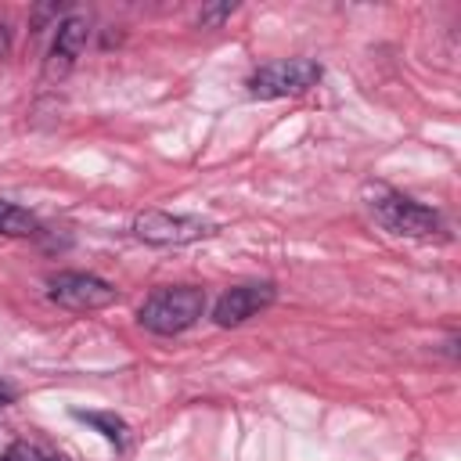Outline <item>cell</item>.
Returning a JSON list of instances; mask_svg holds the SVG:
<instances>
[{
	"instance_id": "cell-13",
	"label": "cell",
	"mask_w": 461,
	"mask_h": 461,
	"mask_svg": "<svg viewBox=\"0 0 461 461\" xmlns=\"http://www.w3.org/2000/svg\"><path fill=\"white\" fill-rule=\"evenodd\" d=\"M7 47H11V29H7L4 22H0V58L7 54Z\"/></svg>"
},
{
	"instance_id": "cell-4",
	"label": "cell",
	"mask_w": 461,
	"mask_h": 461,
	"mask_svg": "<svg viewBox=\"0 0 461 461\" xmlns=\"http://www.w3.org/2000/svg\"><path fill=\"white\" fill-rule=\"evenodd\" d=\"M47 299L72 313H94L115 303V285L86 270H58L47 277Z\"/></svg>"
},
{
	"instance_id": "cell-9",
	"label": "cell",
	"mask_w": 461,
	"mask_h": 461,
	"mask_svg": "<svg viewBox=\"0 0 461 461\" xmlns=\"http://www.w3.org/2000/svg\"><path fill=\"white\" fill-rule=\"evenodd\" d=\"M40 230H43V227H40V220H36L29 209H22V205L0 198V234H4V238H36Z\"/></svg>"
},
{
	"instance_id": "cell-2",
	"label": "cell",
	"mask_w": 461,
	"mask_h": 461,
	"mask_svg": "<svg viewBox=\"0 0 461 461\" xmlns=\"http://www.w3.org/2000/svg\"><path fill=\"white\" fill-rule=\"evenodd\" d=\"M205 313V292L194 285H173V288H155L140 310L137 321L151 335H180L191 324H198Z\"/></svg>"
},
{
	"instance_id": "cell-6",
	"label": "cell",
	"mask_w": 461,
	"mask_h": 461,
	"mask_svg": "<svg viewBox=\"0 0 461 461\" xmlns=\"http://www.w3.org/2000/svg\"><path fill=\"white\" fill-rule=\"evenodd\" d=\"M274 299H277L274 281L234 285V288H227V292L216 299V306H212V321H216L220 328H238V324H245L249 317L263 313Z\"/></svg>"
},
{
	"instance_id": "cell-8",
	"label": "cell",
	"mask_w": 461,
	"mask_h": 461,
	"mask_svg": "<svg viewBox=\"0 0 461 461\" xmlns=\"http://www.w3.org/2000/svg\"><path fill=\"white\" fill-rule=\"evenodd\" d=\"M72 418H79V421H86L90 429H97L115 450H126V443H130V425H126L115 411H72Z\"/></svg>"
},
{
	"instance_id": "cell-5",
	"label": "cell",
	"mask_w": 461,
	"mask_h": 461,
	"mask_svg": "<svg viewBox=\"0 0 461 461\" xmlns=\"http://www.w3.org/2000/svg\"><path fill=\"white\" fill-rule=\"evenodd\" d=\"M216 230V223L202 220V216H187V212H166V209H144L137 220H133V234L144 241V245H191V241H202Z\"/></svg>"
},
{
	"instance_id": "cell-11",
	"label": "cell",
	"mask_w": 461,
	"mask_h": 461,
	"mask_svg": "<svg viewBox=\"0 0 461 461\" xmlns=\"http://www.w3.org/2000/svg\"><path fill=\"white\" fill-rule=\"evenodd\" d=\"M230 11H234V4H220V7H205V11L198 14V25H220L223 18H230Z\"/></svg>"
},
{
	"instance_id": "cell-12",
	"label": "cell",
	"mask_w": 461,
	"mask_h": 461,
	"mask_svg": "<svg viewBox=\"0 0 461 461\" xmlns=\"http://www.w3.org/2000/svg\"><path fill=\"white\" fill-rule=\"evenodd\" d=\"M14 396H18V389H14L11 382H0V411H4V407H11V403H14Z\"/></svg>"
},
{
	"instance_id": "cell-3",
	"label": "cell",
	"mask_w": 461,
	"mask_h": 461,
	"mask_svg": "<svg viewBox=\"0 0 461 461\" xmlns=\"http://www.w3.org/2000/svg\"><path fill=\"white\" fill-rule=\"evenodd\" d=\"M321 83V65L310 58H285V61H270L263 68H256L245 86L252 97L259 101H277V97H295L306 94L310 86Z\"/></svg>"
},
{
	"instance_id": "cell-10",
	"label": "cell",
	"mask_w": 461,
	"mask_h": 461,
	"mask_svg": "<svg viewBox=\"0 0 461 461\" xmlns=\"http://www.w3.org/2000/svg\"><path fill=\"white\" fill-rule=\"evenodd\" d=\"M0 461H65V457L47 454V450H40L36 443L18 439V443H11V447H4V450H0Z\"/></svg>"
},
{
	"instance_id": "cell-1",
	"label": "cell",
	"mask_w": 461,
	"mask_h": 461,
	"mask_svg": "<svg viewBox=\"0 0 461 461\" xmlns=\"http://www.w3.org/2000/svg\"><path fill=\"white\" fill-rule=\"evenodd\" d=\"M364 202H367L371 216L389 234H400V238H436V234H443V216L432 205H425V202H418V198H411V194H403L389 184H367Z\"/></svg>"
},
{
	"instance_id": "cell-7",
	"label": "cell",
	"mask_w": 461,
	"mask_h": 461,
	"mask_svg": "<svg viewBox=\"0 0 461 461\" xmlns=\"http://www.w3.org/2000/svg\"><path fill=\"white\" fill-rule=\"evenodd\" d=\"M86 32L90 29H86L83 18L58 22V32H54V43H50V54H47V76H65L72 68V61L86 47Z\"/></svg>"
}]
</instances>
